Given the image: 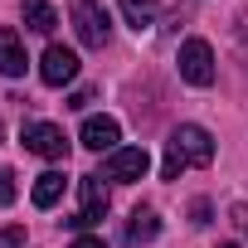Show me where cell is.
<instances>
[{
  "instance_id": "19",
  "label": "cell",
  "mask_w": 248,
  "mask_h": 248,
  "mask_svg": "<svg viewBox=\"0 0 248 248\" xmlns=\"http://www.w3.org/2000/svg\"><path fill=\"white\" fill-rule=\"evenodd\" d=\"M68 248H107V243H102V238H93V233H83V238H73Z\"/></svg>"
},
{
  "instance_id": "5",
  "label": "cell",
  "mask_w": 248,
  "mask_h": 248,
  "mask_svg": "<svg viewBox=\"0 0 248 248\" xmlns=\"http://www.w3.org/2000/svg\"><path fill=\"white\" fill-rule=\"evenodd\" d=\"M20 141H25V151H34L44 161H63L68 156V137H63V127H54V122H30L20 132Z\"/></svg>"
},
{
  "instance_id": "15",
  "label": "cell",
  "mask_w": 248,
  "mask_h": 248,
  "mask_svg": "<svg viewBox=\"0 0 248 248\" xmlns=\"http://www.w3.org/2000/svg\"><path fill=\"white\" fill-rule=\"evenodd\" d=\"M10 200H15V170L0 166V204H10Z\"/></svg>"
},
{
  "instance_id": "2",
  "label": "cell",
  "mask_w": 248,
  "mask_h": 248,
  "mask_svg": "<svg viewBox=\"0 0 248 248\" xmlns=\"http://www.w3.org/2000/svg\"><path fill=\"white\" fill-rule=\"evenodd\" d=\"M78 190H83V209H78L68 224H73V229H93V224H102V219H107V209H112V195H107L102 170H97V175H83V180H78Z\"/></svg>"
},
{
  "instance_id": "18",
  "label": "cell",
  "mask_w": 248,
  "mask_h": 248,
  "mask_svg": "<svg viewBox=\"0 0 248 248\" xmlns=\"http://www.w3.org/2000/svg\"><path fill=\"white\" fill-rule=\"evenodd\" d=\"M190 214H195V224H209V204H204V200H195V204H190Z\"/></svg>"
},
{
  "instance_id": "16",
  "label": "cell",
  "mask_w": 248,
  "mask_h": 248,
  "mask_svg": "<svg viewBox=\"0 0 248 248\" xmlns=\"http://www.w3.org/2000/svg\"><path fill=\"white\" fill-rule=\"evenodd\" d=\"M229 214H233V229H238V233H243V238H248V204H233V209H229Z\"/></svg>"
},
{
  "instance_id": "11",
  "label": "cell",
  "mask_w": 248,
  "mask_h": 248,
  "mask_svg": "<svg viewBox=\"0 0 248 248\" xmlns=\"http://www.w3.org/2000/svg\"><path fill=\"white\" fill-rule=\"evenodd\" d=\"M25 25H30L34 34H54V25H59V10L49 5V0H25Z\"/></svg>"
},
{
  "instance_id": "3",
  "label": "cell",
  "mask_w": 248,
  "mask_h": 248,
  "mask_svg": "<svg viewBox=\"0 0 248 248\" xmlns=\"http://www.w3.org/2000/svg\"><path fill=\"white\" fill-rule=\"evenodd\" d=\"M146 170H151V151H146V146H117V151H107V161H102V175L117 180V185H132V180H141Z\"/></svg>"
},
{
  "instance_id": "6",
  "label": "cell",
  "mask_w": 248,
  "mask_h": 248,
  "mask_svg": "<svg viewBox=\"0 0 248 248\" xmlns=\"http://www.w3.org/2000/svg\"><path fill=\"white\" fill-rule=\"evenodd\" d=\"M73 30H78V39H83L88 49H102V44L112 39V30H107V15L93 5V0H78V5H73Z\"/></svg>"
},
{
  "instance_id": "14",
  "label": "cell",
  "mask_w": 248,
  "mask_h": 248,
  "mask_svg": "<svg viewBox=\"0 0 248 248\" xmlns=\"http://www.w3.org/2000/svg\"><path fill=\"white\" fill-rule=\"evenodd\" d=\"M0 248H25V224H10V229H0Z\"/></svg>"
},
{
  "instance_id": "12",
  "label": "cell",
  "mask_w": 248,
  "mask_h": 248,
  "mask_svg": "<svg viewBox=\"0 0 248 248\" xmlns=\"http://www.w3.org/2000/svg\"><path fill=\"white\" fill-rule=\"evenodd\" d=\"M122 15H127V25L141 34V30H151V25H156L161 5H156V0H122Z\"/></svg>"
},
{
  "instance_id": "13",
  "label": "cell",
  "mask_w": 248,
  "mask_h": 248,
  "mask_svg": "<svg viewBox=\"0 0 248 248\" xmlns=\"http://www.w3.org/2000/svg\"><path fill=\"white\" fill-rule=\"evenodd\" d=\"M63 185H68V180H63V170H44V175L34 180V204H39V209H54V204H59V195H63Z\"/></svg>"
},
{
  "instance_id": "9",
  "label": "cell",
  "mask_w": 248,
  "mask_h": 248,
  "mask_svg": "<svg viewBox=\"0 0 248 248\" xmlns=\"http://www.w3.org/2000/svg\"><path fill=\"white\" fill-rule=\"evenodd\" d=\"M25 44H20V34L10 30V25H0V73H5V78H20L25 73Z\"/></svg>"
},
{
  "instance_id": "10",
  "label": "cell",
  "mask_w": 248,
  "mask_h": 248,
  "mask_svg": "<svg viewBox=\"0 0 248 248\" xmlns=\"http://www.w3.org/2000/svg\"><path fill=\"white\" fill-rule=\"evenodd\" d=\"M156 233H161L156 209H137V214H132V224H127V243H132V248H141V243H151Z\"/></svg>"
},
{
  "instance_id": "4",
  "label": "cell",
  "mask_w": 248,
  "mask_h": 248,
  "mask_svg": "<svg viewBox=\"0 0 248 248\" xmlns=\"http://www.w3.org/2000/svg\"><path fill=\"white\" fill-rule=\"evenodd\" d=\"M175 63H180V78L185 83H195V88H209L214 83V49L204 39H185Z\"/></svg>"
},
{
  "instance_id": "1",
  "label": "cell",
  "mask_w": 248,
  "mask_h": 248,
  "mask_svg": "<svg viewBox=\"0 0 248 248\" xmlns=\"http://www.w3.org/2000/svg\"><path fill=\"white\" fill-rule=\"evenodd\" d=\"M185 166H214V137L204 127H195V122H185V127L170 132L166 141V166H161V180H180Z\"/></svg>"
},
{
  "instance_id": "7",
  "label": "cell",
  "mask_w": 248,
  "mask_h": 248,
  "mask_svg": "<svg viewBox=\"0 0 248 248\" xmlns=\"http://www.w3.org/2000/svg\"><path fill=\"white\" fill-rule=\"evenodd\" d=\"M39 78H44L49 88L73 83V78H78V54L63 49V44H49V49H44V63H39Z\"/></svg>"
},
{
  "instance_id": "20",
  "label": "cell",
  "mask_w": 248,
  "mask_h": 248,
  "mask_svg": "<svg viewBox=\"0 0 248 248\" xmlns=\"http://www.w3.org/2000/svg\"><path fill=\"white\" fill-rule=\"evenodd\" d=\"M219 248H238V243H219Z\"/></svg>"
},
{
  "instance_id": "8",
  "label": "cell",
  "mask_w": 248,
  "mask_h": 248,
  "mask_svg": "<svg viewBox=\"0 0 248 248\" xmlns=\"http://www.w3.org/2000/svg\"><path fill=\"white\" fill-rule=\"evenodd\" d=\"M117 141H122L117 117H88L83 122V146L88 151H117Z\"/></svg>"
},
{
  "instance_id": "17",
  "label": "cell",
  "mask_w": 248,
  "mask_h": 248,
  "mask_svg": "<svg viewBox=\"0 0 248 248\" xmlns=\"http://www.w3.org/2000/svg\"><path fill=\"white\" fill-rule=\"evenodd\" d=\"M88 102H97V97H93V93H88V88H83V93H73V97H68V107H73V112H83V107H88Z\"/></svg>"
}]
</instances>
